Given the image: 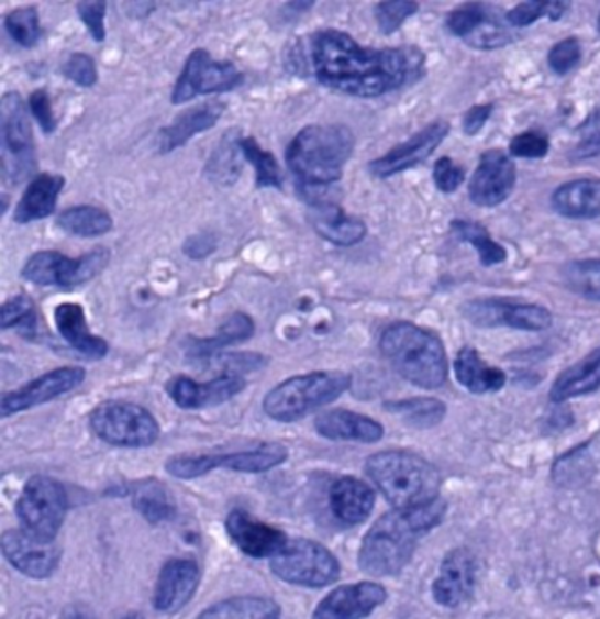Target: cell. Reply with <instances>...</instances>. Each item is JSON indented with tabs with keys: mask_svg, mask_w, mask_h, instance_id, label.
Instances as JSON below:
<instances>
[{
	"mask_svg": "<svg viewBox=\"0 0 600 619\" xmlns=\"http://www.w3.org/2000/svg\"><path fill=\"white\" fill-rule=\"evenodd\" d=\"M167 473L180 479H195L212 473L211 454H181L167 460Z\"/></svg>",
	"mask_w": 600,
	"mask_h": 619,
	"instance_id": "obj_46",
	"label": "cell"
},
{
	"mask_svg": "<svg viewBox=\"0 0 600 619\" xmlns=\"http://www.w3.org/2000/svg\"><path fill=\"white\" fill-rule=\"evenodd\" d=\"M8 35L22 47L36 46L41 41L42 30L38 21V11L33 5H24L10 11L4 19Z\"/></svg>",
	"mask_w": 600,
	"mask_h": 619,
	"instance_id": "obj_42",
	"label": "cell"
},
{
	"mask_svg": "<svg viewBox=\"0 0 600 619\" xmlns=\"http://www.w3.org/2000/svg\"><path fill=\"white\" fill-rule=\"evenodd\" d=\"M105 10L108 4L102 0H86L77 4L78 16L88 27L89 35L97 42L105 41Z\"/></svg>",
	"mask_w": 600,
	"mask_h": 619,
	"instance_id": "obj_52",
	"label": "cell"
},
{
	"mask_svg": "<svg viewBox=\"0 0 600 619\" xmlns=\"http://www.w3.org/2000/svg\"><path fill=\"white\" fill-rule=\"evenodd\" d=\"M597 27H599V33H600V15H599V22H597Z\"/></svg>",
	"mask_w": 600,
	"mask_h": 619,
	"instance_id": "obj_60",
	"label": "cell"
},
{
	"mask_svg": "<svg viewBox=\"0 0 600 619\" xmlns=\"http://www.w3.org/2000/svg\"><path fill=\"white\" fill-rule=\"evenodd\" d=\"M35 303L27 295L11 298L0 309V323L2 329L19 328V325H35Z\"/></svg>",
	"mask_w": 600,
	"mask_h": 619,
	"instance_id": "obj_47",
	"label": "cell"
},
{
	"mask_svg": "<svg viewBox=\"0 0 600 619\" xmlns=\"http://www.w3.org/2000/svg\"><path fill=\"white\" fill-rule=\"evenodd\" d=\"M476 585V560L466 549H454L441 562L440 576L432 585V594L443 607H457L470 598Z\"/></svg>",
	"mask_w": 600,
	"mask_h": 619,
	"instance_id": "obj_22",
	"label": "cell"
},
{
	"mask_svg": "<svg viewBox=\"0 0 600 619\" xmlns=\"http://www.w3.org/2000/svg\"><path fill=\"white\" fill-rule=\"evenodd\" d=\"M492 10L487 4H463L457 10L452 11L448 19H446V27L452 35L465 38L466 42L470 41L485 24L488 19L492 16Z\"/></svg>",
	"mask_w": 600,
	"mask_h": 619,
	"instance_id": "obj_43",
	"label": "cell"
},
{
	"mask_svg": "<svg viewBox=\"0 0 600 619\" xmlns=\"http://www.w3.org/2000/svg\"><path fill=\"white\" fill-rule=\"evenodd\" d=\"M253 334V318L247 317L245 312H234V314L223 320L222 325L218 328L216 334L211 336V339L192 340V345L187 349V353L195 360H211L212 356H216L223 347L245 342V340L251 339Z\"/></svg>",
	"mask_w": 600,
	"mask_h": 619,
	"instance_id": "obj_33",
	"label": "cell"
},
{
	"mask_svg": "<svg viewBox=\"0 0 600 619\" xmlns=\"http://www.w3.org/2000/svg\"><path fill=\"white\" fill-rule=\"evenodd\" d=\"M365 471L393 509H418L440 498V471L418 454L376 453L367 460Z\"/></svg>",
	"mask_w": 600,
	"mask_h": 619,
	"instance_id": "obj_5",
	"label": "cell"
},
{
	"mask_svg": "<svg viewBox=\"0 0 600 619\" xmlns=\"http://www.w3.org/2000/svg\"><path fill=\"white\" fill-rule=\"evenodd\" d=\"M225 106L220 100H211L184 111L167 128H162L156 136V147L162 155L186 146L192 136L211 130L222 119Z\"/></svg>",
	"mask_w": 600,
	"mask_h": 619,
	"instance_id": "obj_23",
	"label": "cell"
},
{
	"mask_svg": "<svg viewBox=\"0 0 600 619\" xmlns=\"http://www.w3.org/2000/svg\"><path fill=\"white\" fill-rule=\"evenodd\" d=\"M552 203L566 219L586 220L600 217L599 178H579L555 189Z\"/></svg>",
	"mask_w": 600,
	"mask_h": 619,
	"instance_id": "obj_29",
	"label": "cell"
},
{
	"mask_svg": "<svg viewBox=\"0 0 600 619\" xmlns=\"http://www.w3.org/2000/svg\"><path fill=\"white\" fill-rule=\"evenodd\" d=\"M515 180L518 175L512 158L499 150H490L481 156L471 175L468 197L479 208H496L513 194Z\"/></svg>",
	"mask_w": 600,
	"mask_h": 619,
	"instance_id": "obj_16",
	"label": "cell"
},
{
	"mask_svg": "<svg viewBox=\"0 0 600 619\" xmlns=\"http://www.w3.org/2000/svg\"><path fill=\"white\" fill-rule=\"evenodd\" d=\"M582 49L577 38H565L559 44H555L548 53V64L552 71L557 75H566L569 69H574L580 60Z\"/></svg>",
	"mask_w": 600,
	"mask_h": 619,
	"instance_id": "obj_51",
	"label": "cell"
},
{
	"mask_svg": "<svg viewBox=\"0 0 600 619\" xmlns=\"http://www.w3.org/2000/svg\"><path fill=\"white\" fill-rule=\"evenodd\" d=\"M385 409L403 418L409 425L418 429H432L440 425L446 414V406L435 398H409V400L387 401Z\"/></svg>",
	"mask_w": 600,
	"mask_h": 619,
	"instance_id": "obj_38",
	"label": "cell"
},
{
	"mask_svg": "<svg viewBox=\"0 0 600 619\" xmlns=\"http://www.w3.org/2000/svg\"><path fill=\"white\" fill-rule=\"evenodd\" d=\"M311 224L321 239L342 247L359 244L367 236L365 222L345 213L340 203L312 208Z\"/></svg>",
	"mask_w": 600,
	"mask_h": 619,
	"instance_id": "obj_28",
	"label": "cell"
},
{
	"mask_svg": "<svg viewBox=\"0 0 600 619\" xmlns=\"http://www.w3.org/2000/svg\"><path fill=\"white\" fill-rule=\"evenodd\" d=\"M89 425L102 442L114 447H151L160 438L156 418L131 401H102L89 414Z\"/></svg>",
	"mask_w": 600,
	"mask_h": 619,
	"instance_id": "obj_7",
	"label": "cell"
},
{
	"mask_svg": "<svg viewBox=\"0 0 600 619\" xmlns=\"http://www.w3.org/2000/svg\"><path fill=\"white\" fill-rule=\"evenodd\" d=\"M314 429L320 436L336 442L376 443L385 434L381 423L347 409L321 412L314 422Z\"/></svg>",
	"mask_w": 600,
	"mask_h": 619,
	"instance_id": "obj_24",
	"label": "cell"
},
{
	"mask_svg": "<svg viewBox=\"0 0 600 619\" xmlns=\"http://www.w3.org/2000/svg\"><path fill=\"white\" fill-rule=\"evenodd\" d=\"M15 512L24 531L55 542L68 512L64 485L49 476H33L16 500Z\"/></svg>",
	"mask_w": 600,
	"mask_h": 619,
	"instance_id": "obj_9",
	"label": "cell"
},
{
	"mask_svg": "<svg viewBox=\"0 0 600 619\" xmlns=\"http://www.w3.org/2000/svg\"><path fill=\"white\" fill-rule=\"evenodd\" d=\"M353 153L347 125H307L290 141L285 161L300 186H334Z\"/></svg>",
	"mask_w": 600,
	"mask_h": 619,
	"instance_id": "obj_3",
	"label": "cell"
},
{
	"mask_svg": "<svg viewBox=\"0 0 600 619\" xmlns=\"http://www.w3.org/2000/svg\"><path fill=\"white\" fill-rule=\"evenodd\" d=\"M109 256L102 245L78 258H69L58 251H38L27 258L21 275L35 286L75 289L104 272Z\"/></svg>",
	"mask_w": 600,
	"mask_h": 619,
	"instance_id": "obj_11",
	"label": "cell"
},
{
	"mask_svg": "<svg viewBox=\"0 0 600 619\" xmlns=\"http://www.w3.org/2000/svg\"><path fill=\"white\" fill-rule=\"evenodd\" d=\"M548 139L535 131H526V133L513 136L510 142V152L518 158H543L548 155Z\"/></svg>",
	"mask_w": 600,
	"mask_h": 619,
	"instance_id": "obj_53",
	"label": "cell"
},
{
	"mask_svg": "<svg viewBox=\"0 0 600 619\" xmlns=\"http://www.w3.org/2000/svg\"><path fill=\"white\" fill-rule=\"evenodd\" d=\"M30 110H32L33 117H35L44 133H53L55 131L57 119H55V113H53L52 99H49L46 89H36L35 93H32V97H30Z\"/></svg>",
	"mask_w": 600,
	"mask_h": 619,
	"instance_id": "obj_56",
	"label": "cell"
},
{
	"mask_svg": "<svg viewBox=\"0 0 600 619\" xmlns=\"http://www.w3.org/2000/svg\"><path fill=\"white\" fill-rule=\"evenodd\" d=\"M2 556L8 560L11 567L27 578H49L57 571L63 551L52 540L35 537L24 529H11L2 534L0 540Z\"/></svg>",
	"mask_w": 600,
	"mask_h": 619,
	"instance_id": "obj_14",
	"label": "cell"
},
{
	"mask_svg": "<svg viewBox=\"0 0 600 619\" xmlns=\"http://www.w3.org/2000/svg\"><path fill=\"white\" fill-rule=\"evenodd\" d=\"M84 380L86 371L82 367H58L49 371L46 375L27 382L26 386L5 393L0 401V414L2 418L13 417L16 412L47 404L77 389Z\"/></svg>",
	"mask_w": 600,
	"mask_h": 619,
	"instance_id": "obj_15",
	"label": "cell"
},
{
	"mask_svg": "<svg viewBox=\"0 0 600 619\" xmlns=\"http://www.w3.org/2000/svg\"><path fill=\"white\" fill-rule=\"evenodd\" d=\"M280 605L259 596L223 599L202 610L198 619H280Z\"/></svg>",
	"mask_w": 600,
	"mask_h": 619,
	"instance_id": "obj_34",
	"label": "cell"
},
{
	"mask_svg": "<svg viewBox=\"0 0 600 619\" xmlns=\"http://www.w3.org/2000/svg\"><path fill=\"white\" fill-rule=\"evenodd\" d=\"M57 225L73 236L95 239L113 230V219L108 211L97 206H75L60 213Z\"/></svg>",
	"mask_w": 600,
	"mask_h": 619,
	"instance_id": "obj_36",
	"label": "cell"
},
{
	"mask_svg": "<svg viewBox=\"0 0 600 619\" xmlns=\"http://www.w3.org/2000/svg\"><path fill=\"white\" fill-rule=\"evenodd\" d=\"M456 378L460 386L474 395L497 393L507 384V375L499 367L488 365L476 349L463 347L456 356Z\"/></svg>",
	"mask_w": 600,
	"mask_h": 619,
	"instance_id": "obj_31",
	"label": "cell"
},
{
	"mask_svg": "<svg viewBox=\"0 0 600 619\" xmlns=\"http://www.w3.org/2000/svg\"><path fill=\"white\" fill-rule=\"evenodd\" d=\"M351 376L342 371H316L292 376L265 395V414L276 422H298L337 400L351 387Z\"/></svg>",
	"mask_w": 600,
	"mask_h": 619,
	"instance_id": "obj_6",
	"label": "cell"
},
{
	"mask_svg": "<svg viewBox=\"0 0 600 619\" xmlns=\"http://www.w3.org/2000/svg\"><path fill=\"white\" fill-rule=\"evenodd\" d=\"M200 585V567L189 557H173L162 567L156 579L153 605L162 615H177L184 609Z\"/></svg>",
	"mask_w": 600,
	"mask_h": 619,
	"instance_id": "obj_20",
	"label": "cell"
},
{
	"mask_svg": "<svg viewBox=\"0 0 600 619\" xmlns=\"http://www.w3.org/2000/svg\"><path fill=\"white\" fill-rule=\"evenodd\" d=\"M0 144H2V175L8 183H24L36 169L35 141L26 106L11 91L0 102Z\"/></svg>",
	"mask_w": 600,
	"mask_h": 619,
	"instance_id": "obj_8",
	"label": "cell"
},
{
	"mask_svg": "<svg viewBox=\"0 0 600 619\" xmlns=\"http://www.w3.org/2000/svg\"><path fill=\"white\" fill-rule=\"evenodd\" d=\"M53 317L58 333L75 353L82 354L84 358L88 360H102L109 353L108 342L89 331L82 306L73 302L60 303Z\"/></svg>",
	"mask_w": 600,
	"mask_h": 619,
	"instance_id": "obj_25",
	"label": "cell"
},
{
	"mask_svg": "<svg viewBox=\"0 0 600 619\" xmlns=\"http://www.w3.org/2000/svg\"><path fill=\"white\" fill-rule=\"evenodd\" d=\"M448 131H451L448 122L435 120L420 133H415L409 141L390 150L387 155L379 156L376 161L370 162L368 169L374 177L378 178H389L407 172L410 167L418 166L421 162L426 161L441 146V142L445 141Z\"/></svg>",
	"mask_w": 600,
	"mask_h": 619,
	"instance_id": "obj_17",
	"label": "cell"
},
{
	"mask_svg": "<svg viewBox=\"0 0 600 619\" xmlns=\"http://www.w3.org/2000/svg\"><path fill=\"white\" fill-rule=\"evenodd\" d=\"M222 364L225 369V375H238L248 373V371L262 369L267 365V360L262 354L256 353H231V354H216L212 356Z\"/></svg>",
	"mask_w": 600,
	"mask_h": 619,
	"instance_id": "obj_54",
	"label": "cell"
},
{
	"mask_svg": "<svg viewBox=\"0 0 600 619\" xmlns=\"http://www.w3.org/2000/svg\"><path fill=\"white\" fill-rule=\"evenodd\" d=\"M214 468H229L234 473L262 474L284 464L289 453L281 443H259L254 449L238 453H211Z\"/></svg>",
	"mask_w": 600,
	"mask_h": 619,
	"instance_id": "obj_32",
	"label": "cell"
},
{
	"mask_svg": "<svg viewBox=\"0 0 600 619\" xmlns=\"http://www.w3.org/2000/svg\"><path fill=\"white\" fill-rule=\"evenodd\" d=\"M311 64L321 86L362 99L401 88L420 68V60L404 49L363 47L340 30H323L312 37Z\"/></svg>",
	"mask_w": 600,
	"mask_h": 619,
	"instance_id": "obj_1",
	"label": "cell"
},
{
	"mask_svg": "<svg viewBox=\"0 0 600 619\" xmlns=\"http://www.w3.org/2000/svg\"><path fill=\"white\" fill-rule=\"evenodd\" d=\"M579 144L575 146V158H590L600 155V110L591 113L582 124L577 128Z\"/></svg>",
	"mask_w": 600,
	"mask_h": 619,
	"instance_id": "obj_50",
	"label": "cell"
},
{
	"mask_svg": "<svg viewBox=\"0 0 600 619\" xmlns=\"http://www.w3.org/2000/svg\"><path fill=\"white\" fill-rule=\"evenodd\" d=\"M451 228L457 239L470 244L477 251L482 266H497L507 261V250L501 244H497L482 225L468 222V220H456V222H452Z\"/></svg>",
	"mask_w": 600,
	"mask_h": 619,
	"instance_id": "obj_39",
	"label": "cell"
},
{
	"mask_svg": "<svg viewBox=\"0 0 600 619\" xmlns=\"http://www.w3.org/2000/svg\"><path fill=\"white\" fill-rule=\"evenodd\" d=\"M493 104L474 106L471 110L466 111L463 119V130L466 135H477L485 128L488 119L492 117Z\"/></svg>",
	"mask_w": 600,
	"mask_h": 619,
	"instance_id": "obj_58",
	"label": "cell"
},
{
	"mask_svg": "<svg viewBox=\"0 0 600 619\" xmlns=\"http://www.w3.org/2000/svg\"><path fill=\"white\" fill-rule=\"evenodd\" d=\"M420 10V4L409 2V0H396V2H379L374 8V15L378 21L379 32L385 35H392L403 26L404 21H409L410 16L415 15V11Z\"/></svg>",
	"mask_w": 600,
	"mask_h": 619,
	"instance_id": "obj_45",
	"label": "cell"
},
{
	"mask_svg": "<svg viewBox=\"0 0 600 619\" xmlns=\"http://www.w3.org/2000/svg\"><path fill=\"white\" fill-rule=\"evenodd\" d=\"M64 75L78 84L80 88H93L99 74H97V64L93 58L89 57L88 53H73L69 55L68 60L64 64Z\"/></svg>",
	"mask_w": 600,
	"mask_h": 619,
	"instance_id": "obj_49",
	"label": "cell"
},
{
	"mask_svg": "<svg viewBox=\"0 0 600 619\" xmlns=\"http://www.w3.org/2000/svg\"><path fill=\"white\" fill-rule=\"evenodd\" d=\"M270 571L290 585L311 588L329 587L342 574L340 562L329 549L303 538L287 543L284 551L270 560Z\"/></svg>",
	"mask_w": 600,
	"mask_h": 619,
	"instance_id": "obj_10",
	"label": "cell"
},
{
	"mask_svg": "<svg viewBox=\"0 0 600 619\" xmlns=\"http://www.w3.org/2000/svg\"><path fill=\"white\" fill-rule=\"evenodd\" d=\"M66 180L63 175L57 173L36 175L22 195L21 202L16 203L13 220L16 224H30L35 220L47 219L49 214L55 213Z\"/></svg>",
	"mask_w": 600,
	"mask_h": 619,
	"instance_id": "obj_27",
	"label": "cell"
},
{
	"mask_svg": "<svg viewBox=\"0 0 600 619\" xmlns=\"http://www.w3.org/2000/svg\"><path fill=\"white\" fill-rule=\"evenodd\" d=\"M385 599L387 590L379 583L342 585L321 599L312 619H365L381 607Z\"/></svg>",
	"mask_w": 600,
	"mask_h": 619,
	"instance_id": "obj_19",
	"label": "cell"
},
{
	"mask_svg": "<svg viewBox=\"0 0 600 619\" xmlns=\"http://www.w3.org/2000/svg\"><path fill=\"white\" fill-rule=\"evenodd\" d=\"M379 349L404 380L421 389H440L448 378L445 345L415 323H390L381 333Z\"/></svg>",
	"mask_w": 600,
	"mask_h": 619,
	"instance_id": "obj_4",
	"label": "cell"
},
{
	"mask_svg": "<svg viewBox=\"0 0 600 619\" xmlns=\"http://www.w3.org/2000/svg\"><path fill=\"white\" fill-rule=\"evenodd\" d=\"M585 445L575 449L571 453L566 454L555 464L554 478L557 484L571 485L575 479H586V471H591L590 462L586 460Z\"/></svg>",
	"mask_w": 600,
	"mask_h": 619,
	"instance_id": "obj_48",
	"label": "cell"
},
{
	"mask_svg": "<svg viewBox=\"0 0 600 619\" xmlns=\"http://www.w3.org/2000/svg\"><path fill=\"white\" fill-rule=\"evenodd\" d=\"M133 507L144 516L145 520L155 526L164 523V521H171L177 516L173 496L156 479L136 485L133 490Z\"/></svg>",
	"mask_w": 600,
	"mask_h": 619,
	"instance_id": "obj_37",
	"label": "cell"
},
{
	"mask_svg": "<svg viewBox=\"0 0 600 619\" xmlns=\"http://www.w3.org/2000/svg\"><path fill=\"white\" fill-rule=\"evenodd\" d=\"M445 512V501L437 498L418 509H393L381 516L363 538L357 556L363 573L376 578L401 573L420 538L440 526Z\"/></svg>",
	"mask_w": 600,
	"mask_h": 619,
	"instance_id": "obj_2",
	"label": "cell"
},
{
	"mask_svg": "<svg viewBox=\"0 0 600 619\" xmlns=\"http://www.w3.org/2000/svg\"><path fill=\"white\" fill-rule=\"evenodd\" d=\"M329 504L337 520L345 526H359L373 512L376 495L362 479L343 476L332 484Z\"/></svg>",
	"mask_w": 600,
	"mask_h": 619,
	"instance_id": "obj_26",
	"label": "cell"
},
{
	"mask_svg": "<svg viewBox=\"0 0 600 619\" xmlns=\"http://www.w3.org/2000/svg\"><path fill=\"white\" fill-rule=\"evenodd\" d=\"M240 133L238 130H229L222 136V141L218 144L216 150L209 156L208 166H205V177L216 186H233L242 175V161L240 155L242 147H240Z\"/></svg>",
	"mask_w": 600,
	"mask_h": 619,
	"instance_id": "obj_35",
	"label": "cell"
},
{
	"mask_svg": "<svg viewBox=\"0 0 600 619\" xmlns=\"http://www.w3.org/2000/svg\"><path fill=\"white\" fill-rule=\"evenodd\" d=\"M225 529L234 545L247 556L256 560L275 557L289 543L285 532L276 527L267 526L245 510L236 509L227 516Z\"/></svg>",
	"mask_w": 600,
	"mask_h": 619,
	"instance_id": "obj_21",
	"label": "cell"
},
{
	"mask_svg": "<svg viewBox=\"0 0 600 619\" xmlns=\"http://www.w3.org/2000/svg\"><path fill=\"white\" fill-rule=\"evenodd\" d=\"M568 5L560 2H523L515 5L512 11H508L507 21L512 27L532 26L543 16H549L552 21H557L565 13Z\"/></svg>",
	"mask_w": 600,
	"mask_h": 619,
	"instance_id": "obj_44",
	"label": "cell"
},
{
	"mask_svg": "<svg viewBox=\"0 0 600 619\" xmlns=\"http://www.w3.org/2000/svg\"><path fill=\"white\" fill-rule=\"evenodd\" d=\"M122 619H144V616L142 615H130V616H125V618Z\"/></svg>",
	"mask_w": 600,
	"mask_h": 619,
	"instance_id": "obj_59",
	"label": "cell"
},
{
	"mask_svg": "<svg viewBox=\"0 0 600 619\" xmlns=\"http://www.w3.org/2000/svg\"><path fill=\"white\" fill-rule=\"evenodd\" d=\"M242 82L244 75L233 63L214 60L205 49H195L173 88L171 102L181 104L203 95L223 93L238 88Z\"/></svg>",
	"mask_w": 600,
	"mask_h": 619,
	"instance_id": "obj_12",
	"label": "cell"
},
{
	"mask_svg": "<svg viewBox=\"0 0 600 619\" xmlns=\"http://www.w3.org/2000/svg\"><path fill=\"white\" fill-rule=\"evenodd\" d=\"M216 236L212 233H198L192 234L184 242V253H186L191 261H203L211 255L212 251L216 250Z\"/></svg>",
	"mask_w": 600,
	"mask_h": 619,
	"instance_id": "obj_57",
	"label": "cell"
},
{
	"mask_svg": "<svg viewBox=\"0 0 600 619\" xmlns=\"http://www.w3.org/2000/svg\"><path fill=\"white\" fill-rule=\"evenodd\" d=\"M597 389H600V345L557 376V380L549 389V400L560 404L571 398L591 395Z\"/></svg>",
	"mask_w": 600,
	"mask_h": 619,
	"instance_id": "obj_30",
	"label": "cell"
},
{
	"mask_svg": "<svg viewBox=\"0 0 600 619\" xmlns=\"http://www.w3.org/2000/svg\"><path fill=\"white\" fill-rule=\"evenodd\" d=\"M245 378L238 375L216 376L209 382H197L186 375L173 376L167 382L166 390L169 398L180 409H205V407L222 406L233 400L245 389Z\"/></svg>",
	"mask_w": 600,
	"mask_h": 619,
	"instance_id": "obj_18",
	"label": "cell"
},
{
	"mask_svg": "<svg viewBox=\"0 0 600 619\" xmlns=\"http://www.w3.org/2000/svg\"><path fill=\"white\" fill-rule=\"evenodd\" d=\"M468 322L477 328H512L519 331H546L552 328V312L537 303L519 302L512 298H479L463 308Z\"/></svg>",
	"mask_w": 600,
	"mask_h": 619,
	"instance_id": "obj_13",
	"label": "cell"
},
{
	"mask_svg": "<svg viewBox=\"0 0 600 619\" xmlns=\"http://www.w3.org/2000/svg\"><path fill=\"white\" fill-rule=\"evenodd\" d=\"M563 278H565L568 289L586 298L600 302V261L599 258H590V261H575L566 264L563 269Z\"/></svg>",
	"mask_w": 600,
	"mask_h": 619,
	"instance_id": "obj_41",
	"label": "cell"
},
{
	"mask_svg": "<svg viewBox=\"0 0 600 619\" xmlns=\"http://www.w3.org/2000/svg\"><path fill=\"white\" fill-rule=\"evenodd\" d=\"M434 183L443 194H454L460 184L465 183V172L459 166H456L452 158L443 156V158L435 162Z\"/></svg>",
	"mask_w": 600,
	"mask_h": 619,
	"instance_id": "obj_55",
	"label": "cell"
},
{
	"mask_svg": "<svg viewBox=\"0 0 600 619\" xmlns=\"http://www.w3.org/2000/svg\"><path fill=\"white\" fill-rule=\"evenodd\" d=\"M245 161L251 162L256 172V188H281L284 177H281L280 164L276 161L273 153L265 152L259 146L256 139H242L240 142Z\"/></svg>",
	"mask_w": 600,
	"mask_h": 619,
	"instance_id": "obj_40",
	"label": "cell"
}]
</instances>
